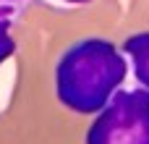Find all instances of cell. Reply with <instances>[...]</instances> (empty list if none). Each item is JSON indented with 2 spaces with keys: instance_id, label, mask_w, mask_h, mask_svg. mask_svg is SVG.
<instances>
[{
  "instance_id": "obj_1",
  "label": "cell",
  "mask_w": 149,
  "mask_h": 144,
  "mask_svg": "<svg viewBox=\"0 0 149 144\" xmlns=\"http://www.w3.org/2000/svg\"><path fill=\"white\" fill-rule=\"evenodd\" d=\"M126 73L128 63L110 39L84 37L73 42L55 66L58 102L79 115L100 113Z\"/></svg>"
},
{
  "instance_id": "obj_2",
  "label": "cell",
  "mask_w": 149,
  "mask_h": 144,
  "mask_svg": "<svg viewBox=\"0 0 149 144\" xmlns=\"http://www.w3.org/2000/svg\"><path fill=\"white\" fill-rule=\"evenodd\" d=\"M89 144H149V92L123 89L100 110L97 121L86 131Z\"/></svg>"
},
{
  "instance_id": "obj_3",
  "label": "cell",
  "mask_w": 149,
  "mask_h": 144,
  "mask_svg": "<svg viewBox=\"0 0 149 144\" xmlns=\"http://www.w3.org/2000/svg\"><path fill=\"white\" fill-rule=\"evenodd\" d=\"M123 50H126L128 58H131V68H134L136 81L149 92V31L131 34V37L123 42Z\"/></svg>"
},
{
  "instance_id": "obj_4",
  "label": "cell",
  "mask_w": 149,
  "mask_h": 144,
  "mask_svg": "<svg viewBox=\"0 0 149 144\" xmlns=\"http://www.w3.org/2000/svg\"><path fill=\"white\" fill-rule=\"evenodd\" d=\"M13 18H16V10L0 5V63H5V60L13 55V50H16V42H13V37H10Z\"/></svg>"
},
{
  "instance_id": "obj_5",
  "label": "cell",
  "mask_w": 149,
  "mask_h": 144,
  "mask_svg": "<svg viewBox=\"0 0 149 144\" xmlns=\"http://www.w3.org/2000/svg\"><path fill=\"white\" fill-rule=\"evenodd\" d=\"M65 3H89V0H65Z\"/></svg>"
},
{
  "instance_id": "obj_6",
  "label": "cell",
  "mask_w": 149,
  "mask_h": 144,
  "mask_svg": "<svg viewBox=\"0 0 149 144\" xmlns=\"http://www.w3.org/2000/svg\"><path fill=\"white\" fill-rule=\"evenodd\" d=\"M5 3H21V0H5Z\"/></svg>"
}]
</instances>
